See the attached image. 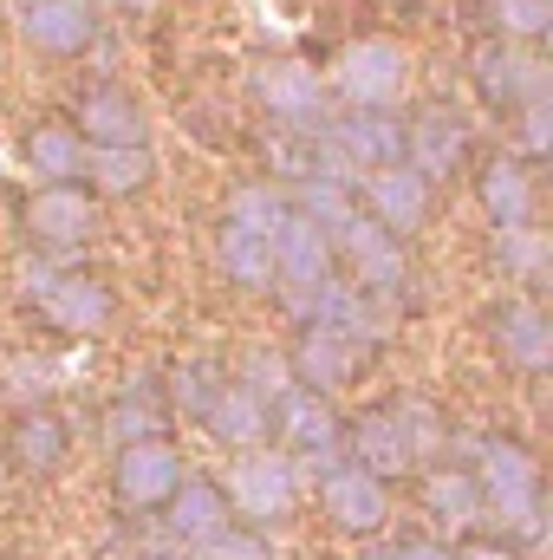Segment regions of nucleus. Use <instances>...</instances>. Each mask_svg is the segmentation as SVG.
<instances>
[{
  "label": "nucleus",
  "instance_id": "38",
  "mask_svg": "<svg viewBox=\"0 0 553 560\" xmlns=\"http://www.w3.org/2000/svg\"><path fill=\"white\" fill-rule=\"evenodd\" d=\"M398 560H456V555H449L443 541H423V535H416V541H404V548H398Z\"/></svg>",
  "mask_w": 553,
  "mask_h": 560
},
{
  "label": "nucleus",
  "instance_id": "1",
  "mask_svg": "<svg viewBox=\"0 0 553 560\" xmlns=\"http://www.w3.org/2000/svg\"><path fill=\"white\" fill-rule=\"evenodd\" d=\"M475 482H482V509L495 515V528L508 535H534L541 528V463L528 443L515 436H489L475 456Z\"/></svg>",
  "mask_w": 553,
  "mask_h": 560
},
{
  "label": "nucleus",
  "instance_id": "29",
  "mask_svg": "<svg viewBox=\"0 0 553 560\" xmlns=\"http://www.w3.org/2000/svg\"><path fill=\"white\" fill-rule=\"evenodd\" d=\"M423 495H430V515H443L449 528H469V522L482 515V482H475V469H436Z\"/></svg>",
  "mask_w": 553,
  "mask_h": 560
},
{
  "label": "nucleus",
  "instance_id": "30",
  "mask_svg": "<svg viewBox=\"0 0 553 560\" xmlns=\"http://www.w3.org/2000/svg\"><path fill=\"white\" fill-rule=\"evenodd\" d=\"M502 268H508V275H521L528 287H541V275H548V235H541L534 222L502 229Z\"/></svg>",
  "mask_w": 553,
  "mask_h": 560
},
{
  "label": "nucleus",
  "instance_id": "40",
  "mask_svg": "<svg viewBox=\"0 0 553 560\" xmlns=\"http://www.w3.org/2000/svg\"><path fill=\"white\" fill-rule=\"evenodd\" d=\"M358 560H398V548H372V555H358Z\"/></svg>",
  "mask_w": 553,
  "mask_h": 560
},
{
  "label": "nucleus",
  "instance_id": "12",
  "mask_svg": "<svg viewBox=\"0 0 553 560\" xmlns=\"http://www.w3.org/2000/svg\"><path fill=\"white\" fill-rule=\"evenodd\" d=\"M255 98L286 131H319V118H326V85L306 59H261L255 66Z\"/></svg>",
  "mask_w": 553,
  "mask_h": 560
},
{
  "label": "nucleus",
  "instance_id": "10",
  "mask_svg": "<svg viewBox=\"0 0 553 560\" xmlns=\"http://www.w3.org/2000/svg\"><path fill=\"white\" fill-rule=\"evenodd\" d=\"M358 209L372 222H385L391 235H416L430 222V183L416 176L411 163H378V170H358Z\"/></svg>",
  "mask_w": 553,
  "mask_h": 560
},
{
  "label": "nucleus",
  "instance_id": "5",
  "mask_svg": "<svg viewBox=\"0 0 553 560\" xmlns=\"http://www.w3.org/2000/svg\"><path fill=\"white\" fill-rule=\"evenodd\" d=\"M469 72H475V92L495 105V112H515V105H534V98H548V59L534 52V46H521V39H482L475 46V59H469Z\"/></svg>",
  "mask_w": 553,
  "mask_h": 560
},
{
  "label": "nucleus",
  "instance_id": "22",
  "mask_svg": "<svg viewBox=\"0 0 553 560\" xmlns=\"http://www.w3.org/2000/svg\"><path fill=\"white\" fill-rule=\"evenodd\" d=\"M293 385H306V392H339V385H352V372H358V352L339 339V332H326V326H306L299 332V346H293Z\"/></svg>",
  "mask_w": 553,
  "mask_h": 560
},
{
  "label": "nucleus",
  "instance_id": "14",
  "mask_svg": "<svg viewBox=\"0 0 553 560\" xmlns=\"http://www.w3.org/2000/svg\"><path fill=\"white\" fill-rule=\"evenodd\" d=\"M345 450H352V463H365L378 482H398L416 463L411 418H404V411H358L352 430H345Z\"/></svg>",
  "mask_w": 553,
  "mask_h": 560
},
{
  "label": "nucleus",
  "instance_id": "24",
  "mask_svg": "<svg viewBox=\"0 0 553 560\" xmlns=\"http://www.w3.org/2000/svg\"><path fill=\"white\" fill-rule=\"evenodd\" d=\"M202 423H209V436H222V443L248 450V443H261V436H268V398H261V392H248L242 378H235V385H215V398L202 405Z\"/></svg>",
  "mask_w": 553,
  "mask_h": 560
},
{
  "label": "nucleus",
  "instance_id": "20",
  "mask_svg": "<svg viewBox=\"0 0 553 560\" xmlns=\"http://www.w3.org/2000/svg\"><path fill=\"white\" fill-rule=\"evenodd\" d=\"M489 332H495V346H502L508 365H521V372H548L553 365V326H548V313H541L534 300H508V306H495Z\"/></svg>",
  "mask_w": 553,
  "mask_h": 560
},
{
  "label": "nucleus",
  "instance_id": "6",
  "mask_svg": "<svg viewBox=\"0 0 553 560\" xmlns=\"http://www.w3.org/2000/svg\"><path fill=\"white\" fill-rule=\"evenodd\" d=\"M404 79H411V59H404V46H391V39H352V46L332 59V92H339L345 105H398Z\"/></svg>",
  "mask_w": 553,
  "mask_h": 560
},
{
  "label": "nucleus",
  "instance_id": "18",
  "mask_svg": "<svg viewBox=\"0 0 553 560\" xmlns=\"http://www.w3.org/2000/svg\"><path fill=\"white\" fill-rule=\"evenodd\" d=\"M72 125H79V138L85 143H143L150 138L143 105L131 98V92H118V85H92V92H79Z\"/></svg>",
  "mask_w": 553,
  "mask_h": 560
},
{
  "label": "nucleus",
  "instance_id": "27",
  "mask_svg": "<svg viewBox=\"0 0 553 560\" xmlns=\"http://www.w3.org/2000/svg\"><path fill=\"white\" fill-rule=\"evenodd\" d=\"M215 255H222V275L235 280V287H248V293L274 287V248H268V235L222 222V235H215Z\"/></svg>",
  "mask_w": 553,
  "mask_h": 560
},
{
  "label": "nucleus",
  "instance_id": "7",
  "mask_svg": "<svg viewBox=\"0 0 553 560\" xmlns=\"http://www.w3.org/2000/svg\"><path fill=\"white\" fill-rule=\"evenodd\" d=\"M293 489H299V476H293V456H268V450H242V463L228 469V482H222V495H228V515H242V522H280L286 509H293Z\"/></svg>",
  "mask_w": 553,
  "mask_h": 560
},
{
  "label": "nucleus",
  "instance_id": "35",
  "mask_svg": "<svg viewBox=\"0 0 553 560\" xmlns=\"http://www.w3.org/2000/svg\"><path fill=\"white\" fill-rule=\"evenodd\" d=\"M515 112H521V150L541 163V156L553 150V112H548V98H534V105H515Z\"/></svg>",
  "mask_w": 553,
  "mask_h": 560
},
{
  "label": "nucleus",
  "instance_id": "39",
  "mask_svg": "<svg viewBox=\"0 0 553 560\" xmlns=\"http://www.w3.org/2000/svg\"><path fill=\"white\" fill-rule=\"evenodd\" d=\"M118 7H125V13H150V7H156V0H118Z\"/></svg>",
  "mask_w": 553,
  "mask_h": 560
},
{
  "label": "nucleus",
  "instance_id": "32",
  "mask_svg": "<svg viewBox=\"0 0 553 560\" xmlns=\"http://www.w3.org/2000/svg\"><path fill=\"white\" fill-rule=\"evenodd\" d=\"M189 560H274V548H268L255 528L222 522L215 535H202V541H196V555H189Z\"/></svg>",
  "mask_w": 553,
  "mask_h": 560
},
{
  "label": "nucleus",
  "instance_id": "31",
  "mask_svg": "<svg viewBox=\"0 0 553 560\" xmlns=\"http://www.w3.org/2000/svg\"><path fill=\"white\" fill-rule=\"evenodd\" d=\"M105 430H111L118 443H131V436H163V405H156V392H138V385H131V392L111 405Z\"/></svg>",
  "mask_w": 553,
  "mask_h": 560
},
{
  "label": "nucleus",
  "instance_id": "34",
  "mask_svg": "<svg viewBox=\"0 0 553 560\" xmlns=\"http://www.w3.org/2000/svg\"><path fill=\"white\" fill-rule=\"evenodd\" d=\"M242 385H248V392H261V398H268V405H274L280 392H286V385H293V365H286V359H280V352H255V359H248V365H242Z\"/></svg>",
  "mask_w": 553,
  "mask_h": 560
},
{
  "label": "nucleus",
  "instance_id": "4",
  "mask_svg": "<svg viewBox=\"0 0 553 560\" xmlns=\"http://www.w3.org/2000/svg\"><path fill=\"white\" fill-rule=\"evenodd\" d=\"M268 248H274V287L286 293L293 313L319 293V280H332V261H339L332 255V229H319L306 209H280Z\"/></svg>",
  "mask_w": 553,
  "mask_h": 560
},
{
  "label": "nucleus",
  "instance_id": "21",
  "mask_svg": "<svg viewBox=\"0 0 553 560\" xmlns=\"http://www.w3.org/2000/svg\"><path fill=\"white\" fill-rule=\"evenodd\" d=\"M475 196H482V209H489L495 229H521V222H534V176H528L521 156H489L482 176H475Z\"/></svg>",
  "mask_w": 553,
  "mask_h": 560
},
{
  "label": "nucleus",
  "instance_id": "11",
  "mask_svg": "<svg viewBox=\"0 0 553 560\" xmlns=\"http://www.w3.org/2000/svg\"><path fill=\"white\" fill-rule=\"evenodd\" d=\"M319 502H326L332 528H345V535H378L385 515H391V489L365 463H326L319 469Z\"/></svg>",
  "mask_w": 553,
  "mask_h": 560
},
{
  "label": "nucleus",
  "instance_id": "36",
  "mask_svg": "<svg viewBox=\"0 0 553 560\" xmlns=\"http://www.w3.org/2000/svg\"><path fill=\"white\" fill-rule=\"evenodd\" d=\"M209 398H215V365H202V359H196V365H183V372H176V405L202 418V405H209Z\"/></svg>",
  "mask_w": 553,
  "mask_h": 560
},
{
  "label": "nucleus",
  "instance_id": "15",
  "mask_svg": "<svg viewBox=\"0 0 553 560\" xmlns=\"http://www.w3.org/2000/svg\"><path fill=\"white\" fill-rule=\"evenodd\" d=\"M404 163H411L423 183L436 176H456L469 163V125L449 112V105H430L416 112V125H404Z\"/></svg>",
  "mask_w": 553,
  "mask_h": 560
},
{
  "label": "nucleus",
  "instance_id": "23",
  "mask_svg": "<svg viewBox=\"0 0 553 560\" xmlns=\"http://www.w3.org/2000/svg\"><path fill=\"white\" fill-rule=\"evenodd\" d=\"M66 450H72V436H66V423L52 411H20L13 430H7V463L20 476H52L66 463Z\"/></svg>",
  "mask_w": 553,
  "mask_h": 560
},
{
  "label": "nucleus",
  "instance_id": "26",
  "mask_svg": "<svg viewBox=\"0 0 553 560\" xmlns=\"http://www.w3.org/2000/svg\"><path fill=\"white\" fill-rule=\"evenodd\" d=\"M150 150L143 143H85V176L98 196H138L150 183Z\"/></svg>",
  "mask_w": 553,
  "mask_h": 560
},
{
  "label": "nucleus",
  "instance_id": "8",
  "mask_svg": "<svg viewBox=\"0 0 553 560\" xmlns=\"http://www.w3.org/2000/svg\"><path fill=\"white\" fill-rule=\"evenodd\" d=\"M26 235L39 242V248H52V255H72V248H85L92 242V229H98V196L92 189H79V183H39V196H26Z\"/></svg>",
  "mask_w": 553,
  "mask_h": 560
},
{
  "label": "nucleus",
  "instance_id": "37",
  "mask_svg": "<svg viewBox=\"0 0 553 560\" xmlns=\"http://www.w3.org/2000/svg\"><path fill=\"white\" fill-rule=\"evenodd\" d=\"M456 560H521V555H515V548H495V541H462Z\"/></svg>",
  "mask_w": 553,
  "mask_h": 560
},
{
  "label": "nucleus",
  "instance_id": "3",
  "mask_svg": "<svg viewBox=\"0 0 553 560\" xmlns=\"http://www.w3.org/2000/svg\"><path fill=\"white\" fill-rule=\"evenodd\" d=\"M268 436H280V443L293 450V463L326 469V463H339V450H345V418L332 411L326 392L286 385L274 405H268Z\"/></svg>",
  "mask_w": 553,
  "mask_h": 560
},
{
  "label": "nucleus",
  "instance_id": "17",
  "mask_svg": "<svg viewBox=\"0 0 553 560\" xmlns=\"http://www.w3.org/2000/svg\"><path fill=\"white\" fill-rule=\"evenodd\" d=\"M20 33H26V46L72 59V52H85L98 39V13H92V0H26Z\"/></svg>",
  "mask_w": 553,
  "mask_h": 560
},
{
  "label": "nucleus",
  "instance_id": "33",
  "mask_svg": "<svg viewBox=\"0 0 553 560\" xmlns=\"http://www.w3.org/2000/svg\"><path fill=\"white\" fill-rule=\"evenodd\" d=\"M280 209H286V202H280L274 189H242V196L228 202V222H235V229H255V235H274Z\"/></svg>",
  "mask_w": 553,
  "mask_h": 560
},
{
  "label": "nucleus",
  "instance_id": "28",
  "mask_svg": "<svg viewBox=\"0 0 553 560\" xmlns=\"http://www.w3.org/2000/svg\"><path fill=\"white\" fill-rule=\"evenodd\" d=\"M482 20L495 26V39L541 46L553 33V0H482Z\"/></svg>",
  "mask_w": 553,
  "mask_h": 560
},
{
  "label": "nucleus",
  "instance_id": "2",
  "mask_svg": "<svg viewBox=\"0 0 553 560\" xmlns=\"http://www.w3.org/2000/svg\"><path fill=\"white\" fill-rule=\"evenodd\" d=\"M332 255L352 261V287L372 293L378 306H404L411 300V261H404V235H391L385 222H372L365 209H352L332 229Z\"/></svg>",
  "mask_w": 553,
  "mask_h": 560
},
{
  "label": "nucleus",
  "instance_id": "13",
  "mask_svg": "<svg viewBox=\"0 0 553 560\" xmlns=\"http://www.w3.org/2000/svg\"><path fill=\"white\" fill-rule=\"evenodd\" d=\"M33 306L59 326V332H105L111 326V293L105 280H85V275H33Z\"/></svg>",
  "mask_w": 553,
  "mask_h": 560
},
{
  "label": "nucleus",
  "instance_id": "9",
  "mask_svg": "<svg viewBox=\"0 0 553 560\" xmlns=\"http://www.w3.org/2000/svg\"><path fill=\"white\" fill-rule=\"evenodd\" d=\"M176 476H183V463H176V450H169L163 436H131V443L118 450L111 495H118L125 515H156L163 495L176 489Z\"/></svg>",
  "mask_w": 553,
  "mask_h": 560
},
{
  "label": "nucleus",
  "instance_id": "19",
  "mask_svg": "<svg viewBox=\"0 0 553 560\" xmlns=\"http://www.w3.org/2000/svg\"><path fill=\"white\" fill-rule=\"evenodd\" d=\"M163 522H169V535L176 541H202V535H215L222 522H228V495H222V482L215 476H176V489L163 495V509H156Z\"/></svg>",
  "mask_w": 553,
  "mask_h": 560
},
{
  "label": "nucleus",
  "instance_id": "25",
  "mask_svg": "<svg viewBox=\"0 0 553 560\" xmlns=\"http://www.w3.org/2000/svg\"><path fill=\"white\" fill-rule=\"evenodd\" d=\"M26 163H33V176H46V183H79V176H85V138H79V125H66V118L33 125V131H26Z\"/></svg>",
  "mask_w": 553,
  "mask_h": 560
},
{
  "label": "nucleus",
  "instance_id": "16",
  "mask_svg": "<svg viewBox=\"0 0 553 560\" xmlns=\"http://www.w3.org/2000/svg\"><path fill=\"white\" fill-rule=\"evenodd\" d=\"M326 143L358 163V170H378V163H398L404 156V125L391 118V105H345V118L326 131Z\"/></svg>",
  "mask_w": 553,
  "mask_h": 560
}]
</instances>
